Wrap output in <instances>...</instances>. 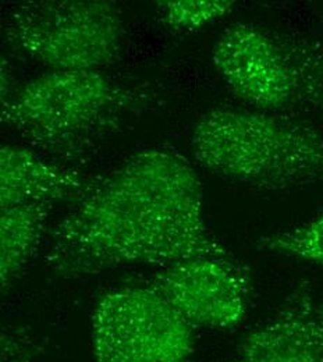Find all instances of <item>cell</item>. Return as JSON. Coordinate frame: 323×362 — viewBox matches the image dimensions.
Segmentation results:
<instances>
[{
    "label": "cell",
    "mask_w": 323,
    "mask_h": 362,
    "mask_svg": "<svg viewBox=\"0 0 323 362\" xmlns=\"http://www.w3.org/2000/svg\"><path fill=\"white\" fill-rule=\"evenodd\" d=\"M194 159L211 173L258 189L323 182V132L251 107H213L194 126Z\"/></svg>",
    "instance_id": "3957f363"
},
{
    "label": "cell",
    "mask_w": 323,
    "mask_h": 362,
    "mask_svg": "<svg viewBox=\"0 0 323 362\" xmlns=\"http://www.w3.org/2000/svg\"><path fill=\"white\" fill-rule=\"evenodd\" d=\"M53 206L18 205L0 209V277L6 294L37 254Z\"/></svg>",
    "instance_id": "30bf717a"
},
{
    "label": "cell",
    "mask_w": 323,
    "mask_h": 362,
    "mask_svg": "<svg viewBox=\"0 0 323 362\" xmlns=\"http://www.w3.org/2000/svg\"><path fill=\"white\" fill-rule=\"evenodd\" d=\"M148 284L195 329L228 330L238 326L247 317L252 293L248 268L233 254L170 264Z\"/></svg>",
    "instance_id": "52a82bcc"
},
{
    "label": "cell",
    "mask_w": 323,
    "mask_h": 362,
    "mask_svg": "<svg viewBox=\"0 0 323 362\" xmlns=\"http://www.w3.org/2000/svg\"><path fill=\"white\" fill-rule=\"evenodd\" d=\"M229 362H323V296L301 280L272 317L248 332Z\"/></svg>",
    "instance_id": "ba28073f"
},
{
    "label": "cell",
    "mask_w": 323,
    "mask_h": 362,
    "mask_svg": "<svg viewBox=\"0 0 323 362\" xmlns=\"http://www.w3.org/2000/svg\"><path fill=\"white\" fill-rule=\"evenodd\" d=\"M96 179L17 145L0 148V209L80 202Z\"/></svg>",
    "instance_id": "9c48e42d"
},
{
    "label": "cell",
    "mask_w": 323,
    "mask_h": 362,
    "mask_svg": "<svg viewBox=\"0 0 323 362\" xmlns=\"http://www.w3.org/2000/svg\"><path fill=\"white\" fill-rule=\"evenodd\" d=\"M257 248L305 261L323 269V209L303 225L261 237Z\"/></svg>",
    "instance_id": "8fae6325"
},
{
    "label": "cell",
    "mask_w": 323,
    "mask_h": 362,
    "mask_svg": "<svg viewBox=\"0 0 323 362\" xmlns=\"http://www.w3.org/2000/svg\"><path fill=\"white\" fill-rule=\"evenodd\" d=\"M204 219L202 184L182 153L148 148L98 177L53 228L47 265L81 279L129 265L226 257Z\"/></svg>",
    "instance_id": "6da1fadb"
},
{
    "label": "cell",
    "mask_w": 323,
    "mask_h": 362,
    "mask_svg": "<svg viewBox=\"0 0 323 362\" xmlns=\"http://www.w3.org/2000/svg\"><path fill=\"white\" fill-rule=\"evenodd\" d=\"M212 60L248 107L293 119H323V47L317 42L237 23L219 37Z\"/></svg>",
    "instance_id": "277c9868"
},
{
    "label": "cell",
    "mask_w": 323,
    "mask_h": 362,
    "mask_svg": "<svg viewBox=\"0 0 323 362\" xmlns=\"http://www.w3.org/2000/svg\"><path fill=\"white\" fill-rule=\"evenodd\" d=\"M4 37L53 71H102L120 60L126 24L113 1H27L7 14Z\"/></svg>",
    "instance_id": "5b68a950"
},
{
    "label": "cell",
    "mask_w": 323,
    "mask_h": 362,
    "mask_svg": "<svg viewBox=\"0 0 323 362\" xmlns=\"http://www.w3.org/2000/svg\"><path fill=\"white\" fill-rule=\"evenodd\" d=\"M194 329L151 284L122 286L93 310V360L194 362Z\"/></svg>",
    "instance_id": "8992f818"
},
{
    "label": "cell",
    "mask_w": 323,
    "mask_h": 362,
    "mask_svg": "<svg viewBox=\"0 0 323 362\" xmlns=\"http://www.w3.org/2000/svg\"><path fill=\"white\" fill-rule=\"evenodd\" d=\"M231 0H162L156 1L159 17L175 30H199L234 8Z\"/></svg>",
    "instance_id": "7c38bea8"
},
{
    "label": "cell",
    "mask_w": 323,
    "mask_h": 362,
    "mask_svg": "<svg viewBox=\"0 0 323 362\" xmlns=\"http://www.w3.org/2000/svg\"><path fill=\"white\" fill-rule=\"evenodd\" d=\"M152 102L139 84L102 71H52L1 103V123L57 160H84Z\"/></svg>",
    "instance_id": "7a4b0ae2"
}]
</instances>
